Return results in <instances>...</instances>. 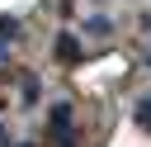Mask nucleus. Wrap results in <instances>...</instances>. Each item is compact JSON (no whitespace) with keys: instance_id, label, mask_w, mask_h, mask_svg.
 Instances as JSON below:
<instances>
[{"instance_id":"nucleus-1","label":"nucleus","mask_w":151,"mask_h":147,"mask_svg":"<svg viewBox=\"0 0 151 147\" xmlns=\"http://www.w3.org/2000/svg\"><path fill=\"white\" fill-rule=\"evenodd\" d=\"M57 57H61V62H80V47H76V38H71V33H61V38H57Z\"/></svg>"},{"instance_id":"nucleus-2","label":"nucleus","mask_w":151,"mask_h":147,"mask_svg":"<svg viewBox=\"0 0 151 147\" xmlns=\"http://www.w3.org/2000/svg\"><path fill=\"white\" fill-rule=\"evenodd\" d=\"M14 33H19V24H14L9 14H0V38H14Z\"/></svg>"},{"instance_id":"nucleus-3","label":"nucleus","mask_w":151,"mask_h":147,"mask_svg":"<svg viewBox=\"0 0 151 147\" xmlns=\"http://www.w3.org/2000/svg\"><path fill=\"white\" fill-rule=\"evenodd\" d=\"M137 119H142V123L151 128V100H142V104H137Z\"/></svg>"},{"instance_id":"nucleus-4","label":"nucleus","mask_w":151,"mask_h":147,"mask_svg":"<svg viewBox=\"0 0 151 147\" xmlns=\"http://www.w3.org/2000/svg\"><path fill=\"white\" fill-rule=\"evenodd\" d=\"M5 57H9V43H0V62H5Z\"/></svg>"},{"instance_id":"nucleus-5","label":"nucleus","mask_w":151,"mask_h":147,"mask_svg":"<svg viewBox=\"0 0 151 147\" xmlns=\"http://www.w3.org/2000/svg\"><path fill=\"white\" fill-rule=\"evenodd\" d=\"M146 24H151V19H146Z\"/></svg>"}]
</instances>
